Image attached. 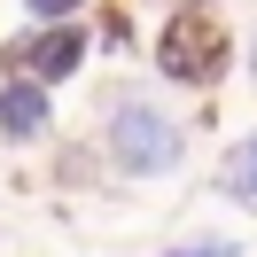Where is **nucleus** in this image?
<instances>
[{
	"label": "nucleus",
	"instance_id": "1",
	"mask_svg": "<svg viewBox=\"0 0 257 257\" xmlns=\"http://www.w3.org/2000/svg\"><path fill=\"white\" fill-rule=\"evenodd\" d=\"M241 39L218 24V8H203V0H179V8H164L156 39H148V63H156L164 86H179V94H218L226 70L241 63Z\"/></svg>",
	"mask_w": 257,
	"mask_h": 257
},
{
	"label": "nucleus",
	"instance_id": "2",
	"mask_svg": "<svg viewBox=\"0 0 257 257\" xmlns=\"http://www.w3.org/2000/svg\"><path fill=\"white\" fill-rule=\"evenodd\" d=\"M101 156L125 179H172L187 164V125L148 94H109L101 101Z\"/></svg>",
	"mask_w": 257,
	"mask_h": 257
},
{
	"label": "nucleus",
	"instance_id": "3",
	"mask_svg": "<svg viewBox=\"0 0 257 257\" xmlns=\"http://www.w3.org/2000/svg\"><path fill=\"white\" fill-rule=\"evenodd\" d=\"M86 55H94V24H24V32L0 39V70H24V78L39 86H70L86 70Z\"/></svg>",
	"mask_w": 257,
	"mask_h": 257
},
{
	"label": "nucleus",
	"instance_id": "4",
	"mask_svg": "<svg viewBox=\"0 0 257 257\" xmlns=\"http://www.w3.org/2000/svg\"><path fill=\"white\" fill-rule=\"evenodd\" d=\"M55 133V86L0 70V148H39Z\"/></svg>",
	"mask_w": 257,
	"mask_h": 257
},
{
	"label": "nucleus",
	"instance_id": "5",
	"mask_svg": "<svg viewBox=\"0 0 257 257\" xmlns=\"http://www.w3.org/2000/svg\"><path fill=\"white\" fill-rule=\"evenodd\" d=\"M86 24H94V55H141V24H133V0H101Z\"/></svg>",
	"mask_w": 257,
	"mask_h": 257
},
{
	"label": "nucleus",
	"instance_id": "6",
	"mask_svg": "<svg viewBox=\"0 0 257 257\" xmlns=\"http://www.w3.org/2000/svg\"><path fill=\"white\" fill-rule=\"evenodd\" d=\"M218 195H234V203L257 210V133H241V141L226 148V164H218Z\"/></svg>",
	"mask_w": 257,
	"mask_h": 257
},
{
	"label": "nucleus",
	"instance_id": "7",
	"mask_svg": "<svg viewBox=\"0 0 257 257\" xmlns=\"http://www.w3.org/2000/svg\"><path fill=\"white\" fill-rule=\"evenodd\" d=\"M156 257H241V234H187V241H172Z\"/></svg>",
	"mask_w": 257,
	"mask_h": 257
},
{
	"label": "nucleus",
	"instance_id": "8",
	"mask_svg": "<svg viewBox=\"0 0 257 257\" xmlns=\"http://www.w3.org/2000/svg\"><path fill=\"white\" fill-rule=\"evenodd\" d=\"M94 0H24V24H78Z\"/></svg>",
	"mask_w": 257,
	"mask_h": 257
},
{
	"label": "nucleus",
	"instance_id": "9",
	"mask_svg": "<svg viewBox=\"0 0 257 257\" xmlns=\"http://www.w3.org/2000/svg\"><path fill=\"white\" fill-rule=\"evenodd\" d=\"M241 63H249V70H257V39H249V55H241Z\"/></svg>",
	"mask_w": 257,
	"mask_h": 257
}]
</instances>
